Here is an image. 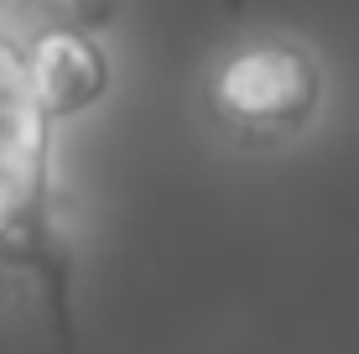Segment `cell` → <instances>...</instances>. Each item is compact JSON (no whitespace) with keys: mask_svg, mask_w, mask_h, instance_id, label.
<instances>
[{"mask_svg":"<svg viewBox=\"0 0 359 354\" xmlns=\"http://www.w3.org/2000/svg\"><path fill=\"white\" fill-rule=\"evenodd\" d=\"M313 100H318L313 63L297 47H281V42H261V47L234 53L214 83L219 115L245 130L292 125V120H302L313 109Z\"/></svg>","mask_w":359,"mask_h":354,"instance_id":"cell-1","label":"cell"},{"mask_svg":"<svg viewBox=\"0 0 359 354\" xmlns=\"http://www.w3.org/2000/svg\"><path fill=\"white\" fill-rule=\"evenodd\" d=\"M109 83L104 53L79 32H53L42 36L32 57V104L42 109V120H63L89 109Z\"/></svg>","mask_w":359,"mask_h":354,"instance_id":"cell-2","label":"cell"}]
</instances>
